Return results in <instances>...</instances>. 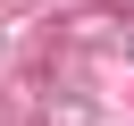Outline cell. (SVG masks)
<instances>
[{
    "instance_id": "obj_2",
    "label": "cell",
    "mask_w": 134,
    "mask_h": 126,
    "mask_svg": "<svg viewBox=\"0 0 134 126\" xmlns=\"http://www.w3.org/2000/svg\"><path fill=\"white\" fill-rule=\"evenodd\" d=\"M117 59H134V17H126V25H117Z\"/></svg>"
},
{
    "instance_id": "obj_1",
    "label": "cell",
    "mask_w": 134,
    "mask_h": 126,
    "mask_svg": "<svg viewBox=\"0 0 134 126\" xmlns=\"http://www.w3.org/2000/svg\"><path fill=\"white\" fill-rule=\"evenodd\" d=\"M42 126H100V101L67 84V92H50V101H42Z\"/></svg>"
},
{
    "instance_id": "obj_3",
    "label": "cell",
    "mask_w": 134,
    "mask_h": 126,
    "mask_svg": "<svg viewBox=\"0 0 134 126\" xmlns=\"http://www.w3.org/2000/svg\"><path fill=\"white\" fill-rule=\"evenodd\" d=\"M0 50H8V25H0Z\"/></svg>"
}]
</instances>
